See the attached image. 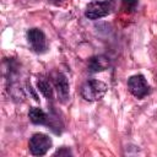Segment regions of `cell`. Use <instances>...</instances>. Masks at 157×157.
Here are the masks:
<instances>
[{"instance_id": "cell-1", "label": "cell", "mask_w": 157, "mask_h": 157, "mask_svg": "<svg viewBox=\"0 0 157 157\" xmlns=\"http://www.w3.org/2000/svg\"><path fill=\"white\" fill-rule=\"evenodd\" d=\"M108 87L104 82L99 81V80H88L86 81L82 86H81V97L85 101L88 102H94V101H99L103 98V96L105 94Z\"/></svg>"}, {"instance_id": "cell-2", "label": "cell", "mask_w": 157, "mask_h": 157, "mask_svg": "<svg viewBox=\"0 0 157 157\" xmlns=\"http://www.w3.org/2000/svg\"><path fill=\"white\" fill-rule=\"evenodd\" d=\"M115 9V0H102V1H92L87 5L85 15L90 20H98L109 13H112Z\"/></svg>"}, {"instance_id": "cell-3", "label": "cell", "mask_w": 157, "mask_h": 157, "mask_svg": "<svg viewBox=\"0 0 157 157\" xmlns=\"http://www.w3.org/2000/svg\"><path fill=\"white\" fill-rule=\"evenodd\" d=\"M128 88H129V92L139 99L145 98L151 92V87H150L147 80L141 74H136V75H132L129 77Z\"/></svg>"}, {"instance_id": "cell-4", "label": "cell", "mask_w": 157, "mask_h": 157, "mask_svg": "<svg viewBox=\"0 0 157 157\" xmlns=\"http://www.w3.org/2000/svg\"><path fill=\"white\" fill-rule=\"evenodd\" d=\"M52 145L53 141L48 135L43 132H36L29 139L28 147H29V152L33 156H44L52 148Z\"/></svg>"}, {"instance_id": "cell-5", "label": "cell", "mask_w": 157, "mask_h": 157, "mask_svg": "<svg viewBox=\"0 0 157 157\" xmlns=\"http://www.w3.org/2000/svg\"><path fill=\"white\" fill-rule=\"evenodd\" d=\"M27 39L28 43L31 44L32 49L38 53V54H43L47 52V39H45V34L43 33V31H40L39 28H31L27 31Z\"/></svg>"}, {"instance_id": "cell-6", "label": "cell", "mask_w": 157, "mask_h": 157, "mask_svg": "<svg viewBox=\"0 0 157 157\" xmlns=\"http://www.w3.org/2000/svg\"><path fill=\"white\" fill-rule=\"evenodd\" d=\"M53 85L56 90V93H58L60 102L66 103L69 99V82H67L66 76L61 72L54 74L53 75Z\"/></svg>"}, {"instance_id": "cell-7", "label": "cell", "mask_w": 157, "mask_h": 157, "mask_svg": "<svg viewBox=\"0 0 157 157\" xmlns=\"http://www.w3.org/2000/svg\"><path fill=\"white\" fill-rule=\"evenodd\" d=\"M28 118L29 120L36 124V125H47V126H50L52 129H54V124H53V120L55 118H52L50 115H48L42 108L39 107H32L28 112Z\"/></svg>"}, {"instance_id": "cell-8", "label": "cell", "mask_w": 157, "mask_h": 157, "mask_svg": "<svg viewBox=\"0 0 157 157\" xmlns=\"http://www.w3.org/2000/svg\"><path fill=\"white\" fill-rule=\"evenodd\" d=\"M109 66V59L104 55H97L92 56L88 60V71L90 72H101L108 69Z\"/></svg>"}, {"instance_id": "cell-9", "label": "cell", "mask_w": 157, "mask_h": 157, "mask_svg": "<svg viewBox=\"0 0 157 157\" xmlns=\"http://www.w3.org/2000/svg\"><path fill=\"white\" fill-rule=\"evenodd\" d=\"M37 87L47 99H53V86L47 77H39L37 81Z\"/></svg>"}, {"instance_id": "cell-10", "label": "cell", "mask_w": 157, "mask_h": 157, "mask_svg": "<svg viewBox=\"0 0 157 157\" xmlns=\"http://www.w3.org/2000/svg\"><path fill=\"white\" fill-rule=\"evenodd\" d=\"M121 5L126 12H132L136 10L139 5V0H121Z\"/></svg>"}, {"instance_id": "cell-11", "label": "cell", "mask_w": 157, "mask_h": 157, "mask_svg": "<svg viewBox=\"0 0 157 157\" xmlns=\"http://www.w3.org/2000/svg\"><path fill=\"white\" fill-rule=\"evenodd\" d=\"M69 155H71V152L69 148H65V147H63L61 150H58L55 152V156H69Z\"/></svg>"}, {"instance_id": "cell-12", "label": "cell", "mask_w": 157, "mask_h": 157, "mask_svg": "<svg viewBox=\"0 0 157 157\" xmlns=\"http://www.w3.org/2000/svg\"><path fill=\"white\" fill-rule=\"evenodd\" d=\"M52 4H54V5H61L65 0H49Z\"/></svg>"}]
</instances>
